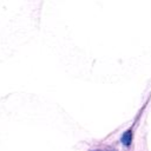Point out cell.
I'll list each match as a JSON object with an SVG mask.
<instances>
[{
    "label": "cell",
    "instance_id": "obj_1",
    "mask_svg": "<svg viewBox=\"0 0 151 151\" xmlns=\"http://www.w3.org/2000/svg\"><path fill=\"white\" fill-rule=\"evenodd\" d=\"M131 142H132V131L131 130H127L122 136V143L125 146H130L131 145Z\"/></svg>",
    "mask_w": 151,
    "mask_h": 151
}]
</instances>
